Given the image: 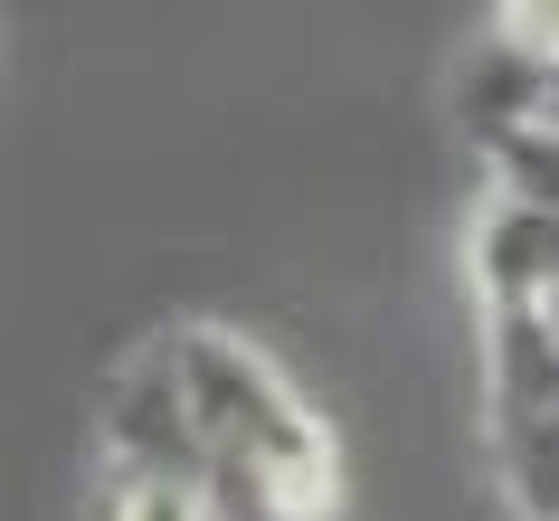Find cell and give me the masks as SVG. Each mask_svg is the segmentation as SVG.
I'll return each instance as SVG.
<instances>
[{"label":"cell","mask_w":559,"mask_h":521,"mask_svg":"<svg viewBox=\"0 0 559 521\" xmlns=\"http://www.w3.org/2000/svg\"><path fill=\"white\" fill-rule=\"evenodd\" d=\"M190 399V427L209 446V502L218 521H332L342 512V436L304 399L285 360H265L228 322H171L162 332Z\"/></svg>","instance_id":"obj_1"},{"label":"cell","mask_w":559,"mask_h":521,"mask_svg":"<svg viewBox=\"0 0 559 521\" xmlns=\"http://www.w3.org/2000/svg\"><path fill=\"white\" fill-rule=\"evenodd\" d=\"M95 455H105V484L115 474H209V446L190 427V399H180L162 332L115 360L105 399H95Z\"/></svg>","instance_id":"obj_2"},{"label":"cell","mask_w":559,"mask_h":521,"mask_svg":"<svg viewBox=\"0 0 559 521\" xmlns=\"http://www.w3.org/2000/svg\"><path fill=\"white\" fill-rule=\"evenodd\" d=\"M105 521H218V502H209L200 474H115Z\"/></svg>","instance_id":"obj_3"}]
</instances>
